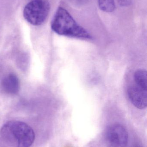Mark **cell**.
Wrapping results in <instances>:
<instances>
[{
  "instance_id": "6da1fadb",
  "label": "cell",
  "mask_w": 147,
  "mask_h": 147,
  "mask_svg": "<svg viewBox=\"0 0 147 147\" xmlns=\"http://www.w3.org/2000/svg\"><path fill=\"white\" fill-rule=\"evenodd\" d=\"M52 30L62 36L81 39H91V35L79 25L64 8L59 7L51 23Z\"/></svg>"
},
{
  "instance_id": "7a4b0ae2",
  "label": "cell",
  "mask_w": 147,
  "mask_h": 147,
  "mask_svg": "<svg viewBox=\"0 0 147 147\" xmlns=\"http://www.w3.org/2000/svg\"><path fill=\"white\" fill-rule=\"evenodd\" d=\"M2 138L16 147H30L34 142L35 134L33 129L20 121L7 122L0 131Z\"/></svg>"
},
{
  "instance_id": "3957f363",
  "label": "cell",
  "mask_w": 147,
  "mask_h": 147,
  "mask_svg": "<svg viewBox=\"0 0 147 147\" xmlns=\"http://www.w3.org/2000/svg\"><path fill=\"white\" fill-rule=\"evenodd\" d=\"M50 3L47 0H33L26 5L23 16L26 20L34 26L43 24L50 12Z\"/></svg>"
},
{
  "instance_id": "277c9868",
  "label": "cell",
  "mask_w": 147,
  "mask_h": 147,
  "mask_svg": "<svg viewBox=\"0 0 147 147\" xmlns=\"http://www.w3.org/2000/svg\"><path fill=\"white\" fill-rule=\"evenodd\" d=\"M104 137L110 147H126L128 142V134L127 129L119 124H112L107 127Z\"/></svg>"
},
{
  "instance_id": "5b68a950",
  "label": "cell",
  "mask_w": 147,
  "mask_h": 147,
  "mask_svg": "<svg viewBox=\"0 0 147 147\" xmlns=\"http://www.w3.org/2000/svg\"><path fill=\"white\" fill-rule=\"evenodd\" d=\"M127 94L129 100L135 107L140 109L146 108L147 90L135 85L129 87Z\"/></svg>"
},
{
  "instance_id": "8992f818",
  "label": "cell",
  "mask_w": 147,
  "mask_h": 147,
  "mask_svg": "<svg viewBox=\"0 0 147 147\" xmlns=\"http://www.w3.org/2000/svg\"><path fill=\"white\" fill-rule=\"evenodd\" d=\"M1 85L3 90L8 94H16L20 90V81L14 74H9L4 77Z\"/></svg>"
},
{
  "instance_id": "52a82bcc",
  "label": "cell",
  "mask_w": 147,
  "mask_h": 147,
  "mask_svg": "<svg viewBox=\"0 0 147 147\" xmlns=\"http://www.w3.org/2000/svg\"><path fill=\"white\" fill-rule=\"evenodd\" d=\"M134 80L136 85L141 88L147 90V72L143 69L136 71L134 74Z\"/></svg>"
},
{
  "instance_id": "ba28073f",
  "label": "cell",
  "mask_w": 147,
  "mask_h": 147,
  "mask_svg": "<svg viewBox=\"0 0 147 147\" xmlns=\"http://www.w3.org/2000/svg\"><path fill=\"white\" fill-rule=\"evenodd\" d=\"M98 4L102 11L107 13L112 12L115 9L114 0H98Z\"/></svg>"
},
{
  "instance_id": "9c48e42d",
  "label": "cell",
  "mask_w": 147,
  "mask_h": 147,
  "mask_svg": "<svg viewBox=\"0 0 147 147\" xmlns=\"http://www.w3.org/2000/svg\"><path fill=\"white\" fill-rule=\"evenodd\" d=\"M119 4L122 7H128L131 5L133 0H117Z\"/></svg>"
}]
</instances>
